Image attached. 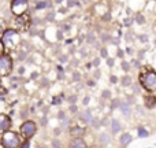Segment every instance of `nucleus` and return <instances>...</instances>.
<instances>
[{
    "label": "nucleus",
    "instance_id": "f257e3e1",
    "mask_svg": "<svg viewBox=\"0 0 156 148\" xmlns=\"http://www.w3.org/2000/svg\"><path fill=\"white\" fill-rule=\"evenodd\" d=\"M1 41H3L4 48L10 49V51H15L21 45V36H19V33L17 30L7 29L6 33L1 37Z\"/></svg>",
    "mask_w": 156,
    "mask_h": 148
},
{
    "label": "nucleus",
    "instance_id": "f03ea898",
    "mask_svg": "<svg viewBox=\"0 0 156 148\" xmlns=\"http://www.w3.org/2000/svg\"><path fill=\"white\" fill-rule=\"evenodd\" d=\"M138 81H140V85L143 86L145 91H148V92L156 91V73L153 70L143 71L138 75Z\"/></svg>",
    "mask_w": 156,
    "mask_h": 148
},
{
    "label": "nucleus",
    "instance_id": "7ed1b4c3",
    "mask_svg": "<svg viewBox=\"0 0 156 148\" xmlns=\"http://www.w3.org/2000/svg\"><path fill=\"white\" fill-rule=\"evenodd\" d=\"M1 145L4 148H18L21 145V137L18 133L7 130L1 136Z\"/></svg>",
    "mask_w": 156,
    "mask_h": 148
},
{
    "label": "nucleus",
    "instance_id": "20e7f679",
    "mask_svg": "<svg viewBox=\"0 0 156 148\" xmlns=\"http://www.w3.org/2000/svg\"><path fill=\"white\" fill-rule=\"evenodd\" d=\"M30 24H31L30 15L25 12V14H22V15L15 17V19L13 21V29L14 30H17L18 33H23V32L29 30Z\"/></svg>",
    "mask_w": 156,
    "mask_h": 148
},
{
    "label": "nucleus",
    "instance_id": "39448f33",
    "mask_svg": "<svg viewBox=\"0 0 156 148\" xmlns=\"http://www.w3.org/2000/svg\"><path fill=\"white\" fill-rule=\"evenodd\" d=\"M13 66H14L13 58L8 54L0 55V77H8L13 73Z\"/></svg>",
    "mask_w": 156,
    "mask_h": 148
},
{
    "label": "nucleus",
    "instance_id": "423d86ee",
    "mask_svg": "<svg viewBox=\"0 0 156 148\" xmlns=\"http://www.w3.org/2000/svg\"><path fill=\"white\" fill-rule=\"evenodd\" d=\"M36 132H37V125L33 121H25L21 125V135L23 136L26 140L31 139L33 136L36 135Z\"/></svg>",
    "mask_w": 156,
    "mask_h": 148
},
{
    "label": "nucleus",
    "instance_id": "0eeeda50",
    "mask_svg": "<svg viewBox=\"0 0 156 148\" xmlns=\"http://www.w3.org/2000/svg\"><path fill=\"white\" fill-rule=\"evenodd\" d=\"M27 6H29L27 0H11V12L15 17L22 15L27 11Z\"/></svg>",
    "mask_w": 156,
    "mask_h": 148
},
{
    "label": "nucleus",
    "instance_id": "6e6552de",
    "mask_svg": "<svg viewBox=\"0 0 156 148\" xmlns=\"http://www.w3.org/2000/svg\"><path fill=\"white\" fill-rule=\"evenodd\" d=\"M11 128V118L6 114H0V132L4 133Z\"/></svg>",
    "mask_w": 156,
    "mask_h": 148
},
{
    "label": "nucleus",
    "instance_id": "1a4fd4ad",
    "mask_svg": "<svg viewBox=\"0 0 156 148\" xmlns=\"http://www.w3.org/2000/svg\"><path fill=\"white\" fill-rule=\"evenodd\" d=\"M144 103L148 110H152L156 107V95H145L144 96Z\"/></svg>",
    "mask_w": 156,
    "mask_h": 148
},
{
    "label": "nucleus",
    "instance_id": "9d476101",
    "mask_svg": "<svg viewBox=\"0 0 156 148\" xmlns=\"http://www.w3.org/2000/svg\"><path fill=\"white\" fill-rule=\"evenodd\" d=\"M69 148H88L86 143L82 137H77V139H73L69 144Z\"/></svg>",
    "mask_w": 156,
    "mask_h": 148
},
{
    "label": "nucleus",
    "instance_id": "9b49d317",
    "mask_svg": "<svg viewBox=\"0 0 156 148\" xmlns=\"http://www.w3.org/2000/svg\"><path fill=\"white\" fill-rule=\"evenodd\" d=\"M85 132H86V130L84 129V128H80V126H73V128H70V130H69L70 136H71L73 139L82 137V136L85 135Z\"/></svg>",
    "mask_w": 156,
    "mask_h": 148
},
{
    "label": "nucleus",
    "instance_id": "f8f14e48",
    "mask_svg": "<svg viewBox=\"0 0 156 148\" xmlns=\"http://www.w3.org/2000/svg\"><path fill=\"white\" fill-rule=\"evenodd\" d=\"M131 141H133V137H131L130 133H123V135L121 136V139H119L121 145H123V147H127Z\"/></svg>",
    "mask_w": 156,
    "mask_h": 148
},
{
    "label": "nucleus",
    "instance_id": "ddd939ff",
    "mask_svg": "<svg viewBox=\"0 0 156 148\" xmlns=\"http://www.w3.org/2000/svg\"><path fill=\"white\" fill-rule=\"evenodd\" d=\"M99 143L101 145H107V144H110L111 143V136L106 133V132H103L101 135L99 136Z\"/></svg>",
    "mask_w": 156,
    "mask_h": 148
},
{
    "label": "nucleus",
    "instance_id": "4468645a",
    "mask_svg": "<svg viewBox=\"0 0 156 148\" xmlns=\"http://www.w3.org/2000/svg\"><path fill=\"white\" fill-rule=\"evenodd\" d=\"M80 117H81V119L84 121V122H86V123H92V119H93V117H92V112H90L89 110L82 111L81 114H80Z\"/></svg>",
    "mask_w": 156,
    "mask_h": 148
},
{
    "label": "nucleus",
    "instance_id": "2eb2a0df",
    "mask_svg": "<svg viewBox=\"0 0 156 148\" xmlns=\"http://www.w3.org/2000/svg\"><path fill=\"white\" fill-rule=\"evenodd\" d=\"M121 123H119L118 119H112L111 121V132H112L114 135H116V133H119L121 132Z\"/></svg>",
    "mask_w": 156,
    "mask_h": 148
},
{
    "label": "nucleus",
    "instance_id": "dca6fc26",
    "mask_svg": "<svg viewBox=\"0 0 156 148\" xmlns=\"http://www.w3.org/2000/svg\"><path fill=\"white\" fill-rule=\"evenodd\" d=\"M119 110H121V112H122L125 117H130V106L127 104V103H121Z\"/></svg>",
    "mask_w": 156,
    "mask_h": 148
},
{
    "label": "nucleus",
    "instance_id": "f3484780",
    "mask_svg": "<svg viewBox=\"0 0 156 148\" xmlns=\"http://www.w3.org/2000/svg\"><path fill=\"white\" fill-rule=\"evenodd\" d=\"M6 30H7V22H6V19L0 18V38L3 37V34L6 33Z\"/></svg>",
    "mask_w": 156,
    "mask_h": 148
},
{
    "label": "nucleus",
    "instance_id": "a211bd4d",
    "mask_svg": "<svg viewBox=\"0 0 156 148\" xmlns=\"http://www.w3.org/2000/svg\"><path fill=\"white\" fill-rule=\"evenodd\" d=\"M137 133H138V137H140V139H145V137H148V136H149L148 130L145 129V128H143V126L137 129Z\"/></svg>",
    "mask_w": 156,
    "mask_h": 148
},
{
    "label": "nucleus",
    "instance_id": "6ab92c4d",
    "mask_svg": "<svg viewBox=\"0 0 156 148\" xmlns=\"http://www.w3.org/2000/svg\"><path fill=\"white\" fill-rule=\"evenodd\" d=\"M122 84H123V86H129V85L131 84V78L129 77V75L123 77V80H122Z\"/></svg>",
    "mask_w": 156,
    "mask_h": 148
},
{
    "label": "nucleus",
    "instance_id": "aec40b11",
    "mask_svg": "<svg viewBox=\"0 0 156 148\" xmlns=\"http://www.w3.org/2000/svg\"><path fill=\"white\" fill-rule=\"evenodd\" d=\"M47 7V3L45 1H38L37 4H36V10H43Z\"/></svg>",
    "mask_w": 156,
    "mask_h": 148
},
{
    "label": "nucleus",
    "instance_id": "412c9836",
    "mask_svg": "<svg viewBox=\"0 0 156 148\" xmlns=\"http://www.w3.org/2000/svg\"><path fill=\"white\" fill-rule=\"evenodd\" d=\"M21 148H30V141H29V140H25V141L21 144Z\"/></svg>",
    "mask_w": 156,
    "mask_h": 148
},
{
    "label": "nucleus",
    "instance_id": "4be33fe9",
    "mask_svg": "<svg viewBox=\"0 0 156 148\" xmlns=\"http://www.w3.org/2000/svg\"><path fill=\"white\" fill-rule=\"evenodd\" d=\"M100 56H101V58H108V54H107L106 48H101V51H100Z\"/></svg>",
    "mask_w": 156,
    "mask_h": 148
},
{
    "label": "nucleus",
    "instance_id": "5701e85b",
    "mask_svg": "<svg viewBox=\"0 0 156 148\" xmlns=\"http://www.w3.org/2000/svg\"><path fill=\"white\" fill-rule=\"evenodd\" d=\"M110 95H111V92H110L108 89H106V91H103V93H101V96H103L104 99H108V98H110Z\"/></svg>",
    "mask_w": 156,
    "mask_h": 148
},
{
    "label": "nucleus",
    "instance_id": "b1692460",
    "mask_svg": "<svg viewBox=\"0 0 156 148\" xmlns=\"http://www.w3.org/2000/svg\"><path fill=\"white\" fill-rule=\"evenodd\" d=\"M119 106H121V102H119L118 99H115V100L112 102V108H118Z\"/></svg>",
    "mask_w": 156,
    "mask_h": 148
},
{
    "label": "nucleus",
    "instance_id": "393cba45",
    "mask_svg": "<svg viewBox=\"0 0 156 148\" xmlns=\"http://www.w3.org/2000/svg\"><path fill=\"white\" fill-rule=\"evenodd\" d=\"M122 69H123V70H125V71H129V63H127V62H122Z\"/></svg>",
    "mask_w": 156,
    "mask_h": 148
},
{
    "label": "nucleus",
    "instance_id": "a878e982",
    "mask_svg": "<svg viewBox=\"0 0 156 148\" xmlns=\"http://www.w3.org/2000/svg\"><path fill=\"white\" fill-rule=\"evenodd\" d=\"M107 65H108L110 67H112V66H114V59H111V58H107Z\"/></svg>",
    "mask_w": 156,
    "mask_h": 148
},
{
    "label": "nucleus",
    "instance_id": "bb28decb",
    "mask_svg": "<svg viewBox=\"0 0 156 148\" xmlns=\"http://www.w3.org/2000/svg\"><path fill=\"white\" fill-rule=\"evenodd\" d=\"M52 145H54V148H60V143L58 141V140H54V141H52Z\"/></svg>",
    "mask_w": 156,
    "mask_h": 148
},
{
    "label": "nucleus",
    "instance_id": "cd10ccee",
    "mask_svg": "<svg viewBox=\"0 0 156 148\" xmlns=\"http://www.w3.org/2000/svg\"><path fill=\"white\" fill-rule=\"evenodd\" d=\"M4 54V45H3V41L0 40V55H3Z\"/></svg>",
    "mask_w": 156,
    "mask_h": 148
},
{
    "label": "nucleus",
    "instance_id": "c85d7f7f",
    "mask_svg": "<svg viewBox=\"0 0 156 148\" xmlns=\"http://www.w3.org/2000/svg\"><path fill=\"white\" fill-rule=\"evenodd\" d=\"M58 117H59V119H64V112H63V111H60V112L58 114Z\"/></svg>",
    "mask_w": 156,
    "mask_h": 148
},
{
    "label": "nucleus",
    "instance_id": "c756f323",
    "mask_svg": "<svg viewBox=\"0 0 156 148\" xmlns=\"http://www.w3.org/2000/svg\"><path fill=\"white\" fill-rule=\"evenodd\" d=\"M70 110L73 111V112H77V106H74V104H73V106H71V107H70Z\"/></svg>",
    "mask_w": 156,
    "mask_h": 148
},
{
    "label": "nucleus",
    "instance_id": "7c9ffc66",
    "mask_svg": "<svg viewBox=\"0 0 156 148\" xmlns=\"http://www.w3.org/2000/svg\"><path fill=\"white\" fill-rule=\"evenodd\" d=\"M75 100H77V98H75V96H71V98H69V102H71V103H74Z\"/></svg>",
    "mask_w": 156,
    "mask_h": 148
},
{
    "label": "nucleus",
    "instance_id": "2f4dec72",
    "mask_svg": "<svg viewBox=\"0 0 156 148\" xmlns=\"http://www.w3.org/2000/svg\"><path fill=\"white\" fill-rule=\"evenodd\" d=\"M88 103H89V96H86V98L84 99V104L86 106V104H88Z\"/></svg>",
    "mask_w": 156,
    "mask_h": 148
},
{
    "label": "nucleus",
    "instance_id": "473e14b6",
    "mask_svg": "<svg viewBox=\"0 0 156 148\" xmlns=\"http://www.w3.org/2000/svg\"><path fill=\"white\" fill-rule=\"evenodd\" d=\"M111 82H112V84H115V82H116V77H115V75H112V77H111Z\"/></svg>",
    "mask_w": 156,
    "mask_h": 148
},
{
    "label": "nucleus",
    "instance_id": "72a5a7b5",
    "mask_svg": "<svg viewBox=\"0 0 156 148\" xmlns=\"http://www.w3.org/2000/svg\"><path fill=\"white\" fill-rule=\"evenodd\" d=\"M133 65H134V66H137V67H138V66H140V62H138V61H134V62H133Z\"/></svg>",
    "mask_w": 156,
    "mask_h": 148
},
{
    "label": "nucleus",
    "instance_id": "f704fd0d",
    "mask_svg": "<svg viewBox=\"0 0 156 148\" xmlns=\"http://www.w3.org/2000/svg\"><path fill=\"white\" fill-rule=\"evenodd\" d=\"M93 65H94V66H99V59H94Z\"/></svg>",
    "mask_w": 156,
    "mask_h": 148
},
{
    "label": "nucleus",
    "instance_id": "c9c22d12",
    "mask_svg": "<svg viewBox=\"0 0 156 148\" xmlns=\"http://www.w3.org/2000/svg\"><path fill=\"white\" fill-rule=\"evenodd\" d=\"M88 84H89V86H94V81H89Z\"/></svg>",
    "mask_w": 156,
    "mask_h": 148
},
{
    "label": "nucleus",
    "instance_id": "e433bc0d",
    "mask_svg": "<svg viewBox=\"0 0 156 148\" xmlns=\"http://www.w3.org/2000/svg\"><path fill=\"white\" fill-rule=\"evenodd\" d=\"M55 1H56V3H62L63 0H55Z\"/></svg>",
    "mask_w": 156,
    "mask_h": 148
},
{
    "label": "nucleus",
    "instance_id": "4c0bfd02",
    "mask_svg": "<svg viewBox=\"0 0 156 148\" xmlns=\"http://www.w3.org/2000/svg\"><path fill=\"white\" fill-rule=\"evenodd\" d=\"M43 148H45V147H43Z\"/></svg>",
    "mask_w": 156,
    "mask_h": 148
}]
</instances>
